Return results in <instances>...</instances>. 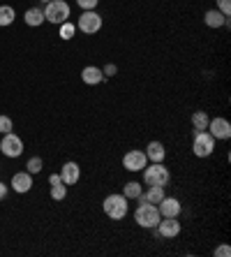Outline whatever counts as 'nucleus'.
Here are the masks:
<instances>
[{"label": "nucleus", "instance_id": "obj_1", "mask_svg": "<svg viewBox=\"0 0 231 257\" xmlns=\"http://www.w3.org/2000/svg\"><path fill=\"white\" fill-rule=\"evenodd\" d=\"M139 206H136L134 211V222L139 225V227H146V229H155L157 227V222H160V211H157V204H150L146 202V199L139 195Z\"/></svg>", "mask_w": 231, "mask_h": 257}, {"label": "nucleus", "instance_id": "obj_2", "mask_svg": "<svg viewBox=\"0 0 231 257\" xmlns=\"http://www.w3.org/2000/svg\"><path fill=\"white\" fill-rule=\"evenodd\" d=\"M215 151V139L206 130H192V153L196 158H208Z\"/></svg>", "mask_w": 231, "mask_h": 257}, {"label": "nucleus", "instance_id": "obj_3", "mask_svg": "<svg viewBox=\"0 0 231 257\" xmlns=\"http://www.w3.org/2000/svg\"><path fill=\"white\" fill-rule=\"evenodd\" d=\"M171 179V174L169 169L164 167V162H153V165H146L143 167V181H146V186H166Z\"/></svg>", "mask_w": 231, "mask_h": 257}, {"label": "nucleus", "instance_id": "obj_4", "mask_svg": "<svg viewBox=\"0 0 231 257\" xmlns=\"http://www.w3.org/2000/svg\"><path fill=\"white\" fill-rule=\"evenodd\" d=\"M102 209H104V213L111 220H123L125 215H127V197L125 195H109L102 202Z\"/></svg>", "mask_w": 231, "mask_h": 257}, {"label": "nucleus", "instance_id": "obj_5", "mask_svg": "<svg viewBox=\"0 0 231 257\" xmlns=\"http://www.w3.org/2000/svg\"><path fill=\"white\" fill-rule=\"evenodd\" d=\"M44 21H51V24H56V26L70 21V5H67L65 0H51V3H47Z\"/></svg>", "mask_w": 231, "mask_h": 257}, {"label": "nucleus", "instance_id": "obj_6", "mask_svg": "<svg viewBox=\"0 0 231 257\" xmlns=\"http://www.w3.org/2000/svg\"><path fill=\"white\" fill-rule=\"evenodd\" d=\"M79 30H83L86 35H95L102 30V17L95 12V10H88V12H83L79 17V24H77Z\"/></svg>", "mask_w": 231, "mask_h": 257}, {"label": "nucleus", "instance_id": "obj_7", "mask_svg": "<svg viewBox=\"0 0 231 257\" xmlns=\"http://www.w3.org/2000/svg\"><path fill=\"white\" fill-rule=\"evenodd\" d=\"M146 165H148V158H146V153L139 149H132L123 156V167L127 169V172H143Z\"/></svg>", "mask_w": 231, "mask_h": 257}, {"label": "nucleus", "instance_id": "obj_8", "mask_svg": "<svg viewBox=\"0 0 231 257\" xmlns=\"http://www.w3.org/2000/svg\"><path fill=\"white\" fill-rule=\"evenodd\" d=\"M0 151H3V156H7V158H19L24 153V142H21L14 132H7V135H3Z\"/></svg>", "mask_w": 231, "mask_h": 257}, {"label": "nucleus", "instance_id": "obj_9", "mask_svg": "<svg viewBox=\"0 0 231 257\" xmlns=\"http://www.w3.org/2000/svg\"><path fill=\"white\" fill-rule=\"evenodd\" d=\"M206 130H210L208 135L213 139H219V142H224V139L231 137V123L226 118H210Z\"/></svg>", "mask_w": 231, "mask_h": 257}, {"label": "nucleus", "instance_id": "obj_10", "mask_svg": "<svg viewBox=\"0 0 231 257\" xmlns=\"http://www.w3.org/2000/svg\"><path fill=\"white\" fill-rule=\"evenodd\" d=\"M157 211H160L162 218H178L180 215V202L176 197H162V202L157 204Z\"/></svg>", "mask_w": 231, "mask_h": 257}, {"label": "nucleus", "instance_id": "obj_11", "mask_svg": "<svg viewBox=\"0 0 231 257\" xmlns=\"http://www.w3.org/2000/svg\"><path fill=\"white\" fill-rule=\"evenodd\" d=\"M157 232H160V236H164V239H176L178 234H180V222H178L176 218H164V220L160 218Z\"/></svg>", "mask_w": 231, "mask_h": 257}, {"label": "nucleus", "instance_id": "obj_12", "mask_svg": "<svg viewBox=\"0 0 231 257\" xmlns=\"http://www.w3.org/2000/svg\"><path fill=\"white\" fill-rule=\"evenodd\" d=\"M79 179H81V169H79L77 162H65L63 169H60V181L65 186H74Z\"/></svg>", "mask_w": 231, "mask_h": 257}, {"label": "nucleus", "instance_id": "obj_13", "mask_svg": "<svg viewBox=\"0 0 231 257\" xmlns=\"http://www.w3.org/2000/svg\"><path fill=\"white\" fill-rule=\"evenodd\" d=\"M10 186L14 188V192H28L30 188H33V174H28V172H19V174H14L12 176V183Z\"/></svg>", "mask_w": 231, "mask_h": 257}, {"label": "nucleus", "instance_id": "obj_14", "mask_svg": "<svg viewBox=\"0 0 231 257\" xmlns=\"http://www.w3.org/2000/svg\"><path fill=\"white\" fill-rule=\"evenodd\" d=\"M81 79H83V84L97 86V84H102V81H104V74H102L100 67L88 65V67H83V70H81Z\"/></svg>", "mask_w": 231, "mask_h": 257}, {"label": "nucleus", "instance_id": "obj_15", "mask_svg": "<svg viewBox=\"0 0 231 257\" xmlns=\"http://www.w3.org/2000/svg\"><path fill=\"white\" fill-rule=\"evenodd\" d=\"M203 21H206L208 28H222V26H229V17L219 12V10H208L203 14Z\"/></svg>", "mask_w": 231, "mask_h": 257}, {"label": "nucleus", "instance_id": "obj_16", "mask_svg": "<svg viewBox=\"0 0 231 257\" xmlns=\"http://www.w3.org/2000/svg\"><path fill=\"white\" fill-rule=\"evenodd\" d=\"M143 153H146V158H148L150 162H164V156H166L164 144L162 142H150Z\"/></svg>", "mask_w": 231, "mask_h": 257}, {"label": "nucleus", "instance_id": "obj_17", "mask_svg": "<svg viewBox=\"0 0 231 257\" xmlns=\"http://www.w3.org/2000/svg\"><path fill=\"white\" fill-rule=\"evenodd\" d=\"M26 24L33 26V28H37V26L44 24V10H40V7H33V10H28V12L24 14Z\"/></svg>", "mask_w": 231, "mask_h": 257}, {"label": "nucleus", "instance_id": "obj_18", "mask_svg": "<svg viewBox=\"0 0 231 257\" xmlns=\"http://www.w3.org/2000/svg\"><path fill=\"white\" fill-rule=\"evenodd\" d=\"M141 197L146 199V202H150V204H160L162 197H164V186H148L146 195L141 192Z\"/></svg>", "mask_w": 231, "mask_h": 257}, {"label": "nucleus", "instance_id": "obj_19", "mask_svg": "<svg viewBox=\"0 0 231 257\" xmlns=\"http://www.w3.org/2000/svg\"><path fill=\"white\" fill-rule=\"evenodd\" d=\"M14 19H17V12H14V7L0 5V26H3V28H5V26H12Z\"/></svg>", "mask_w": 231, "mask_h": 257}, {"label": "nucleus", "instance_id": "obj_20", "mask_svg": "<svg viewBox=\"0 0 231 257\" xmlns=\"http://www.w3.org/2000/svg\"><path fill=\"white\" fill-rule=\"evenodd\" d=\"M141 192H143V188H141V183H136V181H130V183H125L123 186V195L127 199H136Z\"/></svg>", "mask_w": 231, "mask_h": 257}, {"label": "nucleus", "instance_id": "obj_21", "mask_svg": "<svg viewBox=\"0 0 231 257\" xmlns=\"http://www.w3.org/2000/svg\"><path fill=\"white\" fill-rule=\"evenodd\" d=\"M208 120L210 118H208L206 111H194V114H192V125H194V130H199V132L208 127Z\"/></svg>", "mask_w": 231, "mask_h": 257}, {"label": "nucleus", "instance_id": "obj_22", "mask_svg": "<svg viewBox=\"0 0 231 257\" xmlns=\"http://www.w3.org/2000/svg\"><path fill=\"white\" fill-rule=\"evenodd\" d=\"M67 195V186L65 183H56V186H51V197L56 199V202H63Z\"/></svg>", "mask_w": 231, "mask_h": 257}, {"label": "nucleus", "instance_id": "obj_23", "mask_svg": "<svg viewBox=\"0 0 231 257\" xmlns=\"http://www.w3.org/2000/svg\"><path fill=\"white\" fill-rule=\"evenodd\" d=\"M74 33H77V26H74V24H70V21L60 24V37H63V40H72V37H74Z\"/></svg>", "mask_w": 231, "mask_h": 257}, {"label": "nucleus", "instance_id": "obj_24", "mask_svg": "<svg viewBox=\"0 0 231 257\" xmlns=\"http://www.w3.org/2000/svg\"><path fill=\"white\" fill-rule=\"evenodd\" d=\"M26 169H28V174H40L42 172V158H30L28 162H26Z\"/></svg>", "mask_w": 231, "mask_h": 257}, {"label": "nucleus", "instance_id": "obj_25", "mask_svg": "<svg viewBox=\"0 0 231 257\" xmlns=\"http://www.w3.org/2000/svg\"><path fill=\"white\" fill-rule=\"evenodd\" d=\"M12 118L10 116H0V132L3 135H7V132H12Z\"/></svg>", "mask_w": 231, "mask_h": 257}, {"label": "nucleus", "instance_id": "obj_26", "mask_svg": "<svg viewBox=\"0 0 231 257\" xmlns=\"http://www.w3.org/2000/svg\"><path fill=\"white\" fill-rule=\"evenodd\" d=\"M79 7H81L83 12H88V10H95L97 5H100V0H77Z\"/></svg>", "mask_w": 231, "mask_h": 257}, {"label": "nucleus", "instance_id": "obj_27", "mask_svg": "<svg viewBox=\"0 0 231 257\" xmlns=\"http://www.w3.org/2000/svg\"><path fill=\"white\" fill-rule=\"evenodd\" d=\"M217 7H219V12L224 14V17H229L231 14V0H217Z\"/></svg>", "mask_w": 231, "mask_h": 257}, {"label": "nucleus", "instance_id": "obj_28", "mask_svg": "<svg viewBox=\"0 0 231 257\" xmlns=\"http://www.w3.org/2000/svg\"><path fill=\"white\" fill-rule=\"evenodd\" d=\"M215 257H231V248L229 245H217V248H215Z\"/></svg>", "mask_w": 231, "mask_h": 257}, {"label": "nucleus", "instance_id": "obj_29", "mask_svg": "<svg viewBox=\"0 0 231 257\" xmlns=\"http://www.w3.org/2000/svg\"><path fill=\"white\" fill-rule=\"evenodd\" d=\"M116 72H118V65H113V63H109V65L104 67V70H102V74H104V77H113Z\"/></svg>", "mask_w": 231, "mask_h": 257}, {"label": "nucleus", "instance_id": "obj_30", "mask_svg": "<svg viewBox=\"0 0 231 257\" xmlns=\"http://www.w3.org/2000/svg\"><path fill=\"white\" fill-rule=\"evenodd\" d=\"M56 183H63V181H60V174H51V176H49V186H56Z\"/></svg>", "mask_w": 231, "mask_h": 257}, {"label": "nucleus", "instance_id": "obj_31", "mask_svg": "<svg viewBox=\"0 0 231 257\" xmlns=\"http://www.w3.org/2000/svg\"><path fill=\"white\" fill-rule=\"evenodd\" d=\"M7 192H10V190H7V186H5V183H0V199H5Z\"/></svg>", "mask_w": 231, "mask_h": 257}, {"label": "nucleus", "instance_id": "obj_32", "mask_svg": "<svg viewBox=\"0 0 231 257\" xmlns=\"http://www.w3.org/2000/svg\"><path fill=\"white\" fill-rule=\"evenodd\" d=\"M42 3H51V0H42Z\"/></svg>", "mask_w": 231, "mask_h": 257}]
</instances>
